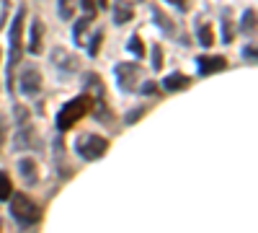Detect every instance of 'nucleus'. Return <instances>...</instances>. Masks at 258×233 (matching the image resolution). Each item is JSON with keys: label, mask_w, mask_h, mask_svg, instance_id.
Listing matches in <instances>:
<instances>
[{"label": "nucleus", "mask_w": 258, "mask_h": 233, "mask_svg": "<svg viewBox=\"0 0 258 233\" xmlns=\"http://www.w3.org/2000/svg\"><path fill=\"white\" fill-rule=\"evenodd\" d=\"M150 16H153V21H155V26L160 29V31H165V36H176V24H173V21H170L155 3L153 6H150Z\"/></svg>", "instance_id": "f8f14e48"}, {"label": "nucleus", "mask_w": 258, "mask_h": 233, "mask_svg": "<svg viewBox=\"0 0 258 233\" xmlns=\"http://www.w3.org/2000/svg\"><path fill=\"white\" fill-rule=\"evenodd\" d=\"M119 3H126V6H137V3H145V0H119Z\"/></svg>", "instance_id": "2f4dec72"}, {"label": "nucleus", "mask_w": 258, "mask_h": 233, "mask_svg": "<svg viewBox=\"0 0 258 233\" xmlns=\"http://www.w3.org/2000/svg\"><path fill=\"white\" fill-rule=\"evenodd\" d=\"M140 94H147V96L158 94V83H155V80H145V83H142V88H140Z\"/></svg>", "instance_id": "cd10ccee"}, {"label": "nucleus", "mask_w": 258, "mask_h": 233, "mask_svg": "<svg viewBox=\"0 0 258 233\" xmlns=\"http://www.w3.org/2000/svg\"><path fill=\"white\" fill-rule=\"evenodd\" d=\"M150 68L153 70L163 68V50H160V44H153V50H150Z\"/></svg>", "instance_id": "5701e85b"}, {"label": "nucleus", "mask_w": 258, "mask_h": 233, "mask_svg": "<svg viewBox=\"0 0 258 233\" xmlns=\"http://www.w3.org/2000/svg\"><path fill=\"white\" fill-rule=\"evenodd\" d=\"M160 86H163L168 94H176V91H183V88H188V86H191V78H188V75H183V73H170V75H165V78H163Z\"/></svg>", "instance_id": "9b49d317"}, {"label": "nucleus", "mask_w": 258, "mask_h": 233, "mask_svg": "<svg viewBox=\"0 0 258 233\" xmlns=\"http://www.w3.org/2000/svg\"><path fill=\"white\" fill-rule=\"evenodd\" d=\"M126 50L132 52V55H137V57H145V47H142V41H140V36H137V34L129 36V41H126Z\"/></svg>", "instance_id": "b1692460"}, {"label": "nucleus", "mask_w": 258, "mask_h": 233, "mask_svg": "<svg viewBox=\"0 0 258 233\" xmlns=\"http://www.w3.org/2000/svg\"><path fill=\"white\" fill-rule=\"evenodd\" d=\"M114 75H116V83L121 91H135L137 86V78H140V65L137 62H119V65L114 68Z\"/></svg>", "instance_id": "423d86ee"}, {"label": "nucleus", "mask_w": 258, "mask_h": 233, "mask_svg": "<svg viewBox=\"0 0 258 233\" xmlns=\"http://www.w3.org/2000/svg\"><path fill=\"white\" fill-rule=\"evenodd\" d=\"M91 109H93V117H96L98 122H106V124L114 122V114H111L109 107H106V101H103V99H96V101L91 104Z\"/></svg>", "instance_id": "2eb2a0df"}, {"label": "nucleus", "mask_w": 258, "mask_h": 233, "mask_svg": "<svg viewBox=\"0 0 258 233\" xmlns=\"http://www.w3.org/2000/svg\"><path fill=\"white\" fill-rule=\"evenodd\" d=\"M232 36H235V31H232L230 11H225V13H222V41H225V44H232Z\"/></svg>", "instance_id": "6ab92c4d"}, {"label": "nucleus", "mask_w": 258, "mask_h": 233, "mask_svg": "<svg viewBox=\"0 0 258 233\" xmlns=\"http://www.w3.org/2000/svg\"><path fill=\"white\" fill-rule=\"evenodd\" d=\"M243 57L250 62V65H255V47L253 44H248V47H243Z\"/></svg>", "instance_id": "c85d7f7f"}, {"label": "nucleus", "mask_w": 258, "mask_h": 233, "mask_svg": "<svg viewBox=\"0 0 258 233\" xmlns=\"http://www.w3.org/2000/svg\"><path fill=\"white\" fill-rule=\"evenodd\" d=\"M73 11H75L73 0H57V13H59L62 21H70L73 18Z\"/></svg>", "instance_id": "aec40b11"}, {"label": "nucleus", "mask_w": 258, "mask_h": 233, "mask_svg": "<svg viewBox=\"0 0 258 233\" xmlns=\"http://www.w3.org/2000/svg\"><path fill=\"white\" fill-rule=\"evenodd\" d=\"M197 65H199V75H214V73H222L227 68V60L220 55H212V57H197Z\"/></svg>", "instance_id": "1a4fd4ad"}, {"label": "nucleus", "mask_w": 258, "mask_h": 233, "mask_svg": "<svg viewBox=\"0 0 258 233\" xmlns=\"http://www.w3.org/2000/svg\"><path fill=\"white\" fill-rule=\"evenodd\" d=\"M11 195H13V184H11L6 171H0V202H6Z\"/></svg>", "instance_id": "412c9836"}, {"label": "nucleus", "mask_w": 258, "mask_h": 233, "mask_svg": "<svg viewBox=\"0 0 258 233\" xmlns=\"http://www.w3.org/2000/svg\"><path fill=\"white\" fill-rule=\"evenodd\" d=\"M24 18H26V6H21L13 16V24L8 31V65H6V91H13V70L18 68L24 47H21V31H24Z\"/></svg>", "instance_id": "f257e3e1"}, {"label": "nucleus", "mask_w": 258, "mask_h": 233, "mask_svg": "<svg viewBox=\"0 0 258 233\" xmlns=\"http://www.w3.org/2000/svg\"><path fill=\"white\" fill-rule=\"evenodd\" d=\"M132 16H135V11H132V6H126V3H116L114 6V24H126V21H132Z\"/></svg>", "instance_id": "dca6fc26"}, {"label": "nucleus", "mask_w": 258, "mask_h": 233, "mask_svg": "<svg viewBox=\"0 0 258 233\" xmlns=\"http://www.w3.org/2000/svg\"><path fill=\"white\" fill-rule=\"evenodd\" d=\"M18 88L24 96L34 99L41 94V73L34 68V65H24L21 68V75H18Z\"/></svg>", "instance_id": "39448f33"}, {"label": "nucleus", "mask_w": 258, "mask_h": 233, "mask_svg": "<svg viewBox=\"0 0 258 233\" xmlns=\"http://www.w3.org/2000/svg\"><path fill=\"white\" fill-rule=\"evenodd\" d=\"M16 168H18L21 181H24L26 187H34V184L39 181V166H36V161H34V158H21Z\"/></svg>", "instance_id": "9d476101"}, {"label": "nucleus", "mask_w": 258, "mask_h": 233, "mask_svg": "<svg viewBox=\"0 0 258 233\" xmlns=\"http://www.w3.org/2000/svg\"><path fill=\"white\" fill-rule=\"evenodd\" d=\"M13 151H41V143L36 137V130L29 122L18 124V132L13 137Z\"/></svg>", "instance_id": "0eeeda50"}, {"label": "nucleus", "mask_w": 258, "mask_h": 233, "mask_svg": "<svg viewBox=\"0 0 258 233\" xmlns=\"http://www.w3.org/2000/svg\"><path fill=\"white\" fill-rule=\"evenodd\" d=\"M80 6H83V13H85V18H96V0H80Z\"/></svg>", "instance_id": "393cba45"}, {"label": "nucleus", "mask_w": 258, "mask_h": 233, "mask_svg": "<svg viewBox=\"0 0 258 233\" xmlns=\"http://www.w3.org/2000/svg\"><path fill=\"white\" fill-rule=\"evenodd\" d=\"M88 24H91V18H85V16H83V18L78 21V24H75V31H73V36H75V41H80V34H83L85 29H88Z\"/></svg>", "instance_id": "bb28decb"}, {"label": "nucleus", "mask_w": 258, "mask_h": 233, "mask_svg": "<svg viewBox=\"0 0 258 233\" xmlns=\"http://www.w3.org/2000/svg\"><path fill=\"white\" fill-rule=\"evenodd\" d=\"M91 104H93V99L85 94V91H83L80 96L70 99L68 104H62V109L57 112V130H59V132L73 130V127L91 112Z\"/></svg>", "instance_id": "7ed1b4c3"}, {"label": "nucleus", "mask_w": 258, "mask_h": 233, "mask_svg": "<svg viewBox=\"0 0 258 233\" xmlns=\"http://www.w3.org/2000/svg\"><path fill=\"white\" fill-rule=\"evenodd\" d=\"M16 122H18V124H24V122H29V112H26L24 107H16Z\"/></svg>", "instance_id": "c756f323"}, {"label": "nucleus", "mask_w": 258, "mask_h": 233, "mask_svg": "<svg viewBox=\"0 0 258 233\" xmlns=\"http://www.w3.org/2000/svg\"><path fill=\"white\" fill-rule=\"evenodd\" d=\"M41 36H44V24H41V18H34L31 21V31H29V52L31 55L41 52Z\"/></svg>", "instance_id": "ddd939ff"}, {"label": "nucleus", "mask_w": 258, "mask_h": 233, "mask_svg": "<svg viewBox=\"0 0 258 233\" xmlns=\"http://www.w3.org/2000/svg\"><path fill=\"white\" fill-rule=\"evenodd\" d=\"M197 39H199V44H202L204 50H209V47L214 44V34H212L209 24H207V26H204V24H199V26H197Z\"/></svg>", "instance_id": "a211bd4d"}, {"label": "nucleus", "mask_w": 258, "mask_h": 233, "mask_svg": "<svg viewBox=\"0 0 258 233\" xmlns=\"http://www.w3.org/2000/svg\"><path fill=\"white\" fill-rule=\"evenodd\" d=\"M8 200H11L8 210H11V218L16 220V225H21V228H36L41 223V218H44L41 205L34 202L29 195L18 192V195H11Z\"/></svg>", "instance_id": "f03ea898"}, {"label": "nucleus", "mask_w": 258, "mask_h": 233, "mask_svg": "<svg viewBox=\"0 0 258 233\" xmlns=\"http://www.w3.org/2000/svg\"><path fill=\"white\" fill-rule=\"evenodd\" d=\"M52 65L57 68V73L62 78H68V75L78 73V57L70 55V52H64V50H54L52 52Z\"/></svg>", "instance_id": "6e6552de"}, {"label": "nucleus", "mask_w": 258, "mask_h": 233, "mask_svg": "<svg viewBox=\"0 0 258 233\" xmlns=\"http://www.w3.org/2000/svg\"><path fill=\"white\" fill-rule=\"evenodd\" d=\"M109 6V0H96V8H106Z\"/></svg>", "instance_id": "473e14b6"}, {"label": "nucleus", "mask_w": 258, "mask_h": 233, "mask_svg": "<svg viewBox=\"0 0 258 233\" xmlns=\"http://www.w3.org/2000/svg\"><path fill=\"white\" fill-rule=\"evenodd\" d=\"M165 3H170V6H176L178 11H186V8H188V3H186V0H165Z\"/></svg>", "instance_id": "7c9ffc66"}, {"label": "nucleus", "mask_w": 258, "mask_h": 233, "mask_svg": "<svg viewBox=\"0 0 258 233\" xmlns=\"http://www.w3.org/2000/svg\"><path fill=\"white\" fill-rule=\"evenodd\" d=\"M83 86H85V94L96 99H103V80L96 75V73H85L83 75Z\"/></svg>", "instance_id": "4468645a"}, {"label": "nucleus", "mask_w": 258, "mask_h": 233, "mask_svg": "<svg viewBox=\"0 0 258 233\" xmlns=\"http://www.w3.org/2000/svg\"><path fill=\"white\" fill-rule=\"evenodd\" d=\"M240 31L243 34H255V8H248L245 13H243V18H240Z\"/></svg>", "instance_id": "f3484780"}, {"label": "nucleus", "mask_w": 258, "mask_h": 233, "mask_svg": "<svg viewBox=\"0 0 258 233\" xmlns=\"http://www.w3.org/2000/svg\"><path fill=\"white\" fill-rule=\"evenodd\" d=\"M142 114H145V107H137V109H132V112H126V114H124V124H135Z\"/></svg>", "instance_id": "a878e982"}, {"label": "nucleus", "mask_w": 258, "mask_h": 233, "mask_svg": "<svg viewBox=\"0 0 258 233\" xmlns=\"http://www.w3.org/2000/svg\"><path fill=\"white\" fill-rule=\"evenodd\" d=\"M0 140H3V119H0Z\"/></svg>", "instance_id": "72a5a7b5"}, {"label": "nucleus", "mask_w": 258, "mask_h": 233, "mask_svg": "<svg viewBox=\"0 0 258 233\" xmlns=\"http://www.w3.org/2000/svg\"><path fill=\"white\" fill-rule=\"evenodd\" d=\"M75 145H78V156L83 161H98L109 151V140L101 135H80Z\"/></svg>", "instance_id": "20e7f679"}, {"label": "nucleus", "mask_w": 258, "mask_h": 233, "mask_svg": "<svg viewBox=\"0 0 258 233\" xmlns=\"http://www.w3.org/2000/svg\"><path fill=\"white\" fill-rule=\"evenodd\" d=\"M101 41H103V29H98V31L91 36V41H88V57H98V52H101Z\"/></svg>", "instance_id": "4be33fe9"}]
</instances>
